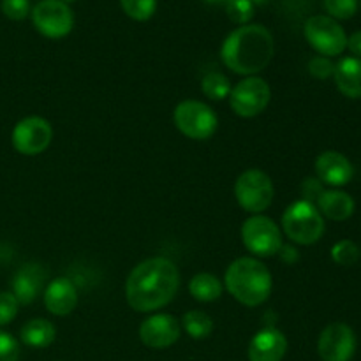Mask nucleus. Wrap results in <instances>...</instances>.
I'll return each mask as SVG.
<instances>
[{
  "mask_svg": "<svg viewBox=\"0 0 361 361\" xmlns=\"http://www.w3.org/2000/svg\"><path fill=\"white\" fill-rule=\"evenodd\" d=\"M274 182L261 169H247L235 183V197L240 207L254 215L268 210L274 201Z\"/></svg>",
  "mask_w": 361,
  "mask_h": 361,
  "instance_id": "423d86ee",
  "label": "nucleus"
},
{
  "mask_svg": "<svg viewBox=\"0 0 361 361\" xmlns=\"http://www.w3.org/2000/svg\"><path fill=\"white\" fill-rule=\"evenodd\" d=\"M348 48L351 49V53L356 59L361 60V30L355 32V34L348 39Z\"/></svg>",
  "mask_w": 361,
  "mask_h": 361,
  "instance_id": "473e14b6",
  "label": "nucleus"
},
{
  "mask_svg": "<svg viewBox=\"0 0 361 361\" xmlns=\"http://www.w3.org/2000/svg\"><path fill=\"white\" fill-rule=\"evenodd\" d=\"M355 351V331L345 323H331L321 331L317 353L323 361H351Z\"/></svg>",
  "mask_w": 361,
  "mask_h": 361,
  "instance_id": "f8f14e48",
  "label": "nucleus"
},
{
  "mask_svg": "<svg viewBox=\"0 0 361 361\" xmlns=\"http://www.w3.org/2000/svg\"><path fill=\"white\" fill-rule=\"evenodd\" d=\"M173 120L183 136L196 141L210 140L219 127V118L214 109L204 102L192 99L182 101L176 106Z\"/></svg>",
  "mask_w": 361,
  "mask_h": 361,
  "instance_id": "39448f33",
  "label": "nucleus"
},
{
  "mask_svg": "<svg viewBox=\"0 0 361 361\" xmlns=\"http://www.w3.org/2000/svg\"><path fill=\"white\" fill-rule=\"evenodd\" d=\"M243 245L257 257H271L281 252L282 233L267 215H252L242 226Z\"/></svg>",
  "mask_w": 361,
  "mask_h": 361,
  "instance_id": "0eeeda50",
  "label": "nucleus"
},
{
  "mask_svg": "<svg viewBox=\"0 0 361 361\" xmlns=\"http://www.w3.org/2000/svg\"><path fill=\"white\" fill-rule=\"evenodd\" d=\"M361 250L353 240H341L331 247V259L341 267H353L360 259Z\"/></svg>",
  "mask_w": 361,
  "mask_h": 361,
  "instance_id": "393cba45",
  "label": "nucleus"
},
{
  "mask_svg": "<svg viewBox=\"0 0 361 361\" xmlns=\"http://www.w3.org/2000/svg\"><path fill=\"white\" fill-rule=\"evenodd\" d=\"M303 32H305V39L309 41V44L319 55L328 56V59L341 55L348 48V35H345L344 28L334 18L324 16V14L309 18Z\"/></svg>",
  "mask_w": 361,
  "mask_h": 361,
  "instance_id": "6e6552de",
  "label": "nucleus"
},
{
  "mask_svg": "<svg viewBox=\"0 0 361 361\" xmlns=\"http://www.w3.org/2000/svg\"><path fill=\"white\" fill-rule=\"evenodd\" d=\"M316 175L321 183H326V185L337 189V187H344L351 182L355 168L344 154L328 150L316 159Z\"/></svg>",
  "mask_w": 361,
  "mask_h": 361,
  "instance_id": "4468645a",
  "label": "nucleus"
},
{
  "mask_svg": "<svg viewBox=\"0 0 361 361\" xmlns=\"http://www.w3.org/2000/svg\"><path fill=\"white\" fill-rule=\"evenodd\" d=\"M20 358V344L7 331H0V361H18Z\"/></svg>",
  "mask_w": 361,
  "mask_h": 361,
  "instance_id": "7c9ffc66",
  "label": "nucleus"
},
{
  "mask_svg": "<svg viewBox=\"0 0 361 361\" xmlns=\"http://www.w3.org/2000/svg\"><path fill=\"white\" fill-rule=\"evenodd\" d=\"M226 14L233 23L249 25L254 18V4L250 0H229L226 4Z\"/></svg>",
  "mask_w": 361,
  "mask_h": 361,
  "instance_id": "a878e982",
  "label": "nucleus"
},
{
  "mask_svg": "<svg viewBox=\"0 0 361 361\" xmlns=\"http://www.w3.org/2000/svg\"><path fill=\"white\" fill-rule=\"evenodd\" d=\"M231 81L221 73H208L203 78V83H201V90L212 101H222V99L229 97L231 94Z\"/></svg>",
  "mask_w": 361,
  "mask_h": 361,
  "instance_id": "5701e85b",
  "label": "nucleus"
},
{
  "mask_svg": "<svg viewBox=\"0 0 361 361\" xmlns=\"http://www.w3.org/2000/svg\"><path fill=\"white\" fill-rule=\"evenodd\" d=\"M282 229L291 242L300 245H312L319 242L324 233L323 215L316 204L305 200L295 201L282 215Z\"/></svg>",
  "mask_w": 361,
  "mask_h": 361,
  "instance_id": "20e7f679",
  "label": "nucleus"
},
{
  "mask_svg": "<svg viewBox=\"0 0 361 361\" xmlns=\"http://www.w3.org/2000/svg\"><path fill=\"white\" fill-rule=\"evenodd\" d=\"M335 85L338 92L349 99H361V60L345 56L335 66Z\"/></svg>",
  "mask_w": 361,
  "mask_h": 361,
  "instance_id": "a211bd4d",
  "label": "nucleus"
},
{
  "mask_svg": "<svg viewBox=\"0 0 361 361\" xmlns=\"http://www.w3.org/2000/svg\"><path fill=\"white\" fill-rule=\"evenodd\" d=\"M324 9L334 20H349L358 11V0H324Z\"/></svg>",
  "mask_w": 361,
  "mask_h": 361,
  "instance_id": "bb28decb",
  "label": "nucleus"
},
{
  "mask_svg": "<svg viewBox=\"0 0 361 361\" xmlns=\"http://www.w3.org/2000/svg\"><path fill=\"white\" fill-rule=\"evenodd\" d=\"M271 99L270 85L257 76H247L236 87L231 88L229 94V104L238 116L252 118L261 115L268 108Z\"/></svg>",
  "mask_w": 361,
  "mask_h": 361,
  "instance_id": "1a4fd4ad",
  "label": "nucleus"
},
{
  "mask_svg": "<svg viewBox=\"0 0 361 361\" xmlns=\"http://www.w3.org/2000/svg\"><path fill=\"white\" fill-rule=\"evenodd\" d=\"M56 337V330L53 326V323H49L48 319H30L28 323H25V326L21 328L20 338L25 345L35 349H44L48 345L53 344Z\"/></svg>",
  "mask_w": 361,
  "mask_h": 361,
  "instance_id": "aec40b11",
  "label": "nucleus"
},
{
  "mask_svg": "<svg viewBox=\"0 0 361 361\" xmlns=\"http://www.w3.org/2000/svg\"><path fill=\"white\" fill-rule=\"evenodd\" d=\"M182 326L189 334V337L203 341V338L210 337L212 331H214V321L203 310H189L182 317Z\"/></svg>",
  "mask_w": 361,
  "mask_h": 361,
  "instance_id": "4be33fe9",
  "label": "nucleus"
},
{
  "mask_svg": "<svg viewBox=\"0 0 361 361\" xmlns=\"http://www.w3.org/2000/svg\"><path fill=\"white\" fill-rule=\"evenodd\" d=\"M250 2H252L254 6H256V4H264V2H268V0H250Z\"/></svg>",
  "mask_w": 361,
  "mask_h": 361,
  "instance_id": "c9c22d12",
  "label": "nucleus"
},
{
  "mask_svg": "<svg viewBox=\"0 0 361 361\" xmlns=\"http://www.w3.org/2000/svg\"><path fill=\"white\" fill-rule=\"evenodd\" d=\"M275 53L274 35L263 25H242L226 37L221 59L240 76H254L268 67Z\"/></svg>",
  "mask_w": 361,
  "mask_h": 361,
  "instance_id": "f03ea898",
  "label": "nucleus"
},
{
  "mask_svg": "<svg viewBox=\"0 0 361 361\" xmlns=\"http://www.w3.org/2000/svg\"><path fill=\"white\" fill-rule=\"evenodd\" d=\"M0 9L9 20L21 21L30 13V4H28V0H2Z\"/></svg>",
  "mask_w": 361,
  "mask_h": 361,
  "instance_id": "cd10ccee",
  "label": "nucleus"
},
{
  "mask_svg": "<svg viewBox=\"0 0 361 361\" xmlns=\"http://www.w3.org/2000/svg\"><path fill=\"white\" fill-rule=\"evenodd\" d=\"M189 291L197 302H215L222 295V282L212 274H197L190 279Z\"/></svg>",
  "mask_w": 361,
  "mask_h": 361,
  "instance_id": "412c9836",
  "label": "nucleus"
},
{
  "mask_svg": "<svg viewBox=\"0 0 361 361\" xmlns=\"http://www.w3.org/2000/svg\"><path fill=\"white\" fill-rule=\"evenodd\" d=\"M324 192L323 189V183L319 182L317 178H307L303 180L302 183V194L303 197H305V201H309V203L314 204V201L319 200L321 194Z\"/></svg>",
  "mask_w": 361,
  "mask_h": 361,
  "instance_id": "2f4dec72",
  "label": "nucleus"
},
{
  "mask_svg": "<svg viewBox=\"0 0 361 361\" xmlns=\"http://www.w3.org/2000/svg\"><path fill=\"white\" fill-rule=\"evenodd\" d=\"M123 13L134 21H147L157 9V0H120Z\"/></svg>",
  "mask_w": 361,
  "mask_h": 361,
  "instance_id": "b1692460",
  "label": "nucleus"
},
{
  "mask_svg": "<svg viewBox=\"0 0 361 361\" xmlns=\"http://www.w3.org/2000/svg\"><path fill=\"white\" fill-rule=\"evenodd\" d=\"M51 140L53 127L42 116H27V118L20 120L11 134L14 150L21 155H28V157L42 154L51 145Z\"/></svg>",
  "mask_w": 361,
  "mask_h": 361,
  "instance_id": "9b49d317",
  "label": "nucleus"
},
{
  "mask_svg": "<svg viewBox=\"0 0 361 361\" xmlns=\"http://www.w3.org/2000/svg\"><path fill=\"white\" fill-rule=\"evenodd\" d=\"M334 71H335V63L331 62L328 56L317 55L314 56V59H310L309 73L312 74L314 78H317V80H326V78L334 76Z\"/></svg>",
  "mask_w": 361,
  "mask_h": 361,
  "instance_id": "c756f323",
  "label": "nucleus"
},
{
  "mask_svg": "<svg viewBox=\"0 0 361 361\" xmlns=\"http://www.w3.org/2000/svg\"><path fill=\"white\" fill-rule=\"evenodd\" d=\"M78 289L69 279L59 277L48 284L44 291V307L53 316H69L78 305Z\"/></svg>",
  "mask_w": 361,
  "mask_h": 361,
  "instance_id": "dca6fc26",
  "label": "nucleus"
},
{
  "mask_svg": "<svg viewBox=\"0 0 361 361\" xmlns=\"http://www.w3.org/2000/svg\"><path fill=\"white\" fill-rule=\"evenodd\" d=\"M62 2H66V4H69V2H74V0H62Z\"/></svg>",
  "mask_w": 361,
  "mask_h": 361,
  "instance_id": "e433bc0d",
  "label": "nucleus"
},
{
  "mask_svg": "<svg viewBox=\"0 0 361 361\" xmlns=\"http://www.w3.org/2000/svg\"><path fill=\"white\" fill-rule=\"evenodd\" d=\"M288 353V338L277 328H263L249 344L250 361H282Z\"/></svg>",
  "mask_w": 361,
  "mask_h": 361,
  "instance_id": "2eb2a0df",
  "label": "nucleus"
},
{
  "mask_svg": "<svg viewBox=\"0 0 361 361\" xmlns=\"http://www.w3.org/2000/svg\"><path fill=\"white\" fill-rule=\"evenodd\" d=\"M32 23L44 37L62 39L73 30L74 14L62 0H41L32 9Z\"/></svg>",
  "mask_w": 361,
  "mask_h": 361,
  "instance_id": "9d476101",
  "label": "nucleus"
},
{
  "mask_svg": "<svg viewBox=\"0 0 361 361\" xmlns=\"http://www.w3.org/2000/svg\"><path fill=\"white\" fill-rule=\"evenodd\" d=\"M224 286L229 295L245 307H259L270 298L271 274L256 257H238L228 267Z\"/></svg>",
  "mask_w": 361,
  "mask_h": 361,
  "instance_id": "7ed1b4c3",
  "label": "nucleus"
},
{
  "mask_svg": "<svg viewBox=\"0 0 361 361\" xmlns=\"http://www.w3.org/2000/svg\"><path fill=\"white\" fill-rule=\"evenodd\" d=\"M140 338L147 348L166 349L180 338V323L171 314H154L140 326Z\"/></svg>",
  "mask_w": 361,
  "mask_h": 361,
  "instance_id": "ddd939ff",
  "label": "nucleus"
},
{
  "mask_svg": "<svg viewBox=\"0 0 361 361\" xmlns=\"http://www.w3.org/2000/svg\"><path fill=\"white\" fill-rule=\"evenodd\" d=\"M203 2L212 4V6H226V4H228L229 0H203Z\"/></svg>",
  "mask_w": 361,
  "mask_h": 361,
  "instance_id": "f704fd0d",
  "label": "nucleus"
},
{
  "mask_svg": "<svg viewBox=\"0 0 361 361\" xmlns=\"http://www.w3.org/2000/svg\"><path fill=\"white\" fill-rule=\"evenodd\" d=\"M46 271L39 264H25L13 279V295L18 300V303L34 302L37 295L41 293L42 284H44Z\"/></svg>",
  "mask_w": 361,
  "mask_h": 361,
  "instance_id": "f3484780",
  "label": "nucleus"
},
{
  "mask_svg": "<svg viewBox=\"0 0 361 361\" xmlns=\"http://www.w3.org/2000/svg\"><path fill=\"white\" fill-rule=\"evenodd\" d=\"M20 303L13 293H0V326L9 324L18 316Z\"/></svg>",
  "mask_w": 361,
  "mask_h": 361,
  "instance_id": "c85d7f7f",
  "label": "nucleus"
},
{
  "mask_svg": "<svg viewBox=\"0 0 361 361\" xmlns=\"http://www.w3.org/2000/svg\"><path fill=\"white\" fill-rule=\"evenodd\" d=\"M279 254H281L282 259H284L286 263H295V261H298V250L291 249V247L282 245L281 252H279Z\"/></svg>",
  "mask_w": 361,
  "mask_h": 361,
  "instance_id": "72a5a7b5",
  "label": "nucleus"
},
{
  "mask_svg": "<svg viewBox=\"0 0 361 361\" xmlns=\"http://www.w3.org/2000/svg\"><path fill=\"white\" fill-rule=\"evenodd\" d=\"M316 203L319 214L328 217L330 221H348L355 214V200L348 192H342V190L337 189L324 190Z\"/></svg>",
  "mask_w": 361,
  "mask_h": 361,
  "instance_id": "6ab92c4d",
  "label": "nucleus"
},
{
  "mask_svg": "<svg viewBox=\"0 0 361 361\" xmlns=\"http://www.w3.org/2000/svg\"><path fill=\"white\" fill-rule=\"evenodd\" d=\"M180 288V270L168 257H150L137 264L126 282V298L136 312H154L168 305Z\"/></svg>",
  "mask_w": 361,
  "mask_h": 361,
  "instance_id": "f257e3e1",
  "label": "nucleus"
}]
</instances>
